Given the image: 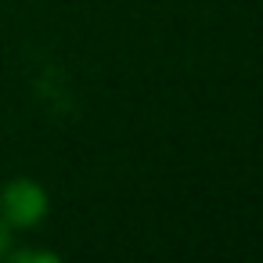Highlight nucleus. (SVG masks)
I'll list each match as a JSON object with an SVG mask.
<instances>
[{"mask_svg":"<svg viewBox=\"0 0 263 263\" xmlns=\"http://www.w3.org/2000/svg\"><path fill=\"white\" fill-rule=\"evenodd\" d=\"M51 213V195L33 177H15L0 187V220L8 231H36Z\"/></svg>","mask_w":263,"mask_h":263,"instance_id":"f257e3e1","label":"nucleus"},{"mask_svg":"<svg viewBox=\"0 0 263 263\" xmlns=\"http://www.w3.org/2000/svg\"><path fill=\"white\" fill-rule=\"evenodd\" d=\"M15 259H40V263H58V252H44V249H26V252H15Z\"/></svg>","mask_w":263,"mask_h":263,"instance_id":"f03ea898","label":"nucleus"},{"mask_svg":"<svg viewBox=\"0 0 263 263\" xmlns=\"http://www.w3.org/2000/svg\"><path fill=\"white\" fill-rule=\"evenodd\" d=\"M4 249H8V227H4V220H0V256H4Z\"/></svg>","mask_w":263,"mask_h":263,"instance_id":"7ed1b4c3","label":"nucleus"}]
</instances>
